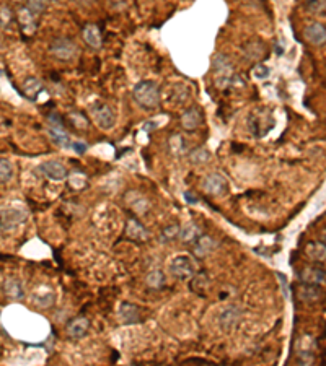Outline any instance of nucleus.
<instances>
[{
	"mask_svg": "<svg viewBox=\"0 0 326 366\" xmlns=\"http://www.w3.org/2000/svg\"><path fill=\"white\" fill-rule=\"evenodd\" d=\"M203 190L212 197H223L229 192V182L220 173H211L203 181Z\"/></svg>",
	"mask_w": 326,
	"mask_h": 366,
	"instance_id": "nucleus-8",
	"label": "nucleus"
},
{
	"mask_svg": "<svg viewBox=\"0 0 326 366\" xmlns=\"http://www.w3.org/2000/svg\"><path fill=\"white\" fill-rule=\"evenodd\" d=\"M269 73H271V70H269V67H267V65L258 64V65H255V67H253V77L258 78V80L267 78V77H269Z\"/></svg>",
	"mask_w": 326,
	"mask_h": 366,
	"instance_id": "nucleus-37",
	"label": "nucleus"
},
{
	"mask_svg": "<svg viewBox=\"0 0 326 366\" xmlns=\"http://www.w3.org/2000/svg\"><path fill=\"white\" fill-rule=\"evenodd\" d=\"M23 91H24V95H27L30 99H36L38 95L43 91V83H41V80L35 78V77H31V78H27L23 83Z\"/></svg>",
	"mask_w": 326,
	"mask_h": 366,
	"instance_id": "nucleus-25",
	"label": "nucleus"
},
{
	"mask_svg": "<svg viewBox=\"0 0 326 366\" xmlns=\"http://www.w3.org/2000/svg\"><path fill=\"white\" fill-rule=\"evenodd\" d=\"M28 8L33 13L39 15L44 10V0H28Z\"/></svg>",
	"mask_w": 326,
	"mask_h": 366,
	"instance_id": "nucleus-38",
	"label": "nucleus"
},
{
	"mask_svg": "<svg viewBox=\"0 0 326 366\" xmlns=\"http://www.w3.org/2000/svg\"><path fill=\"white\" fill-rule=\"evenodd\" d=\"M13 176V166L12 163L5 160V158H0V184L4 182H8Z\"/></svg>",
	"mask_w": 326,
	"mask_h": 366,
	"instance_id": "nucleus-33",
	"label": "nucleus"
},
{
	"mask_svg": "<svg viewBox=\"0 0 326 366\" xmlns=\"http://www.w3.org/2000/svg\"><path fill=\"white\" fill-rule=\"evenodd\" d=\"M189 161L193 164H206L209 160H211V152L204 147H197L193 152H189Z\"/></svg>",
	"mask_w": 326,
	"mask_h": 366,
	"instance_id": "nucleus-27",
	"label": "nucleus"
},
{
	"mask_svg": "<svg viewBox=\"0 0 326 366\" xmlns=\"http://www.w3.org/2000/svg\"><path fill=\"white\" fill-rule=\"evenodd\" d=\"M132 195H134V199H136V201H132L131 197L126 195V201H128V204L132 207V210H134V212H137L139 215H140V213H145L147 209H148L147 201H145V199L142 197L139 192H134V190H132Z\"/></svg>",
	"mask_w": 326,
	"mask_h": 366,
	"instance_id": "nucleus-28",
	"label": "nucleus"
},
{
	"mask_svg": "<svg viewBox=\"0 0 326 366\" xmlns=\"http://www.w3.org/2000/svg\"><path fill=\"white\" fill-rule=\"evenodd\" d=\"M18 23L21 30L27 33V35H33L36 31V13H33L28 7H23L18 10Z\"/></svg>",
	"mask_w": 326,
	"mask_h": 366,
	"instance_id": "nucleus-20",
	"label": "nucleus"
},
{
	"mask_svg": "<svg viewBox=\"0 0 326 366\" xmlns=\"http://www.w3.org/2000/svg\"><path fill=\"white\" fill-rule=\"evenodd\" d=\"M193 244H194V247H193L194 256H196V257H206L209 252L214 251L215 241H214L211 236H207V235H200Z\"/></svg>",
	"mask_w": 326,
	"mask_h": 366,
	"instance_id": "nucleus-21",
	"label": "nucleus"
},
{
	"mask_svg": "<svg viewBox=\"0 0 326 366\" xmlns=\"http://www.w3.org/2000/svg\"><path fill=\"white\" fill-rule=\"evenodd\" d=\"M134 101L144 111H155L160 106V88L154 80H142L132 90Z\"/></svg>",
	"mask_w": 326,
	"mask_h": 366,
	"instance_id": "nucleus-1",
	"label": "nucleus"
},
{
	"mask_svg": "<svg viewBox=\"0 0 326 366\" xmlns=\"http://www.w3.org/2000/svg\"><path fill=\"white\" fill-rule=\"evenodd\" d=\"M200 124H203V111L197 106H189L188 109L181 114V126L188 132H194Z\"/></svg>",
	"mask_w": 326,
	"mask_h": 366,
	"instance_id": "nucleus-13",
	"label": "nucleus"
},
{
	"mask_svg": "<svg viewBox=\"0 0 326 366\" xmlns=\"http://www.w3.org/2000/svg\"><path fill=\"white\" fill-rule=\"evenodd\" d=\"M46 130H47L49 137L53 138V142H54L57 147L70 148V145H72L70 137H69V134H67L65 126L61 122L59 118H56V116H47V119H46Z\"/></svg>",
	"mask_w": 326,
	"mask_h": 366,
	"instance_id": "nucleus-5",
	"label": "nucleus"
},
{
	"mask_svg": "<svg viewBox=\"0 0 326 366\" xmlns=\"http://www.w3.org/2000/svg\"><path fill=\"white\" fill-rule=\"evenodd\" d=\"M307 8L315 15L324 13V0H307Z\"/></svg>",
	"mask_w": 326,
	"mask_h": 366,
	"instance_id": "nucleus-36",
	"label": "nucleus"
},
{
	"mask_svg": "<svg viewBox=\"0 0 326 366\" xmlns=\"http://www.w3.org/2000/svg\"><path fill=\"white\" fill-rule=\"evenodd\" d=\"M155 127H158V124H155V122H147L145 126H144V130H147V129H155Z\"/></svg>",
	"mask_w": 326,
	"mask_h": 366,
	"instance_id": "nucleus-41",
	"label": "nucleus"
},
{
	"mask_svg": "<svg viewBox=\"0 0 326 366\" xmlns=\"http://www.w3.org/2000/svg\"><path fill=\"white\" fill-rule=\"evenodd\" d=\"M185 199H186V202H188V204H193V205L199 202V199H197V197H194V194H193V192H186V194H185Z\"/></svg>",
	"mask_w": 326,
	"mask_h": 366,
	"instance_id": "nucleus-40",
	"label": "nucleus"
},
{
	"mask_svg": "<svg viewBox=\"0 0 326 366\" xmlns=\"http://www.w3.org/2000/svg\"><path fill=\"white\" fill-rule=\"evenodd\" d=\"M49 52H51L56 59L69 62V61H73L75 57H77L79 47L69 38H57V39L53 41L51 46H49Z\"/></svg>",
	"mask_w": 326,
	"mask_h": 366,
	"instance_id": "nucleus-3",
	"label": "nucleus"
},
{
	"mask_svg": "<svg viewBox=\"0 0 326 366\" xmlns=\"http://www.w3.org/2000/svg\"><path fill=\"white\" fill-rule=\"evenodd\" d=\"M126 236L131 241H136V243H142L148 238V231L147 228L142 224L140 221H137L136 218H129L126 223Z\"/></svg>",
	"mask_w": 326,
	"mask_h": 366,
	"instance_id": "nucleus-18",
	"label": "nucleus"
},
{
	"mask_svg": "<svg viewBox=\"0 0 326 366\" xmlns=\"http://www.w3.org/2000/svg\"><path fill=\"white\" fill-rule=\"evenodd\" d=\"M88 330H90V321H88L87 318H83V316L72 319V321L65 326L67 335H69L70 339H75V340L83 339V337L88 334Z\"/></svg>",
	"mask_w": 326,
	"mask_h": 366,
	"instance_id": "nucleus-14",
	"label": "nucleus"
},
{
	"mask_svg": "<svg viewBox=\"0 0 326 366\" xmlns=\"http://www.w3.org/2000/svg\"><path fill=\"white\" fill-rule=\"evenodd\" d=\"M4 292L10 299H23L24 298V290L20 280L16 278H8L4 284Z\"/></svg>",
	"mask_w": 326,
	"mask_h": 366,
	"instance_id": "nucleus-22",
	"label": "nucleus"
},
{
	"mask_svg": "<svg viewBox=\"0 0 326 366\" xmlns=\"http://www.w3.org/2000/svg\"><path fill=\"white\" fill-rule=\"evenodd\" d=\"M305 252H307V256L310 257L313 262H323L324 256H326L324 243H323V241H312V243L307 244Z\"/></svg>",
	"mask_w": 326,
	"mask_h": 366,
	"instance_id": "nucleus-23",
	"label": "nucleus"
},
{
	"mask_svg": "<svg viewBox=\"0 0 326 366\" xmlns=\"http://www.w3.org/2000/svg\"><path fill=\"white\" fill-rule=\"evenodd\" d=\"M70 147H72L77 153H83V152H85V150H87V145L83 144V142H72Z\"/></svg>",
	"mask_w": 326,
	"mask_h": 366,
	"instance_id": "nucleus-39",
	"label": "nucleus"
},
{
	"mask_svg": "<svg viewBox=\"0 0 326 366\" xmlns=\"http://www.w3.org/2000/svg\"><path fill=\"white\" fill-rule=\"evenodd\" d=\"M91 116H93L96 126L103 130H111L116 126V114L105 103H95L91 106Z\"/></svg>",
	"mask_w": 326,
	"mask_h": 366,
	"instance_id": "nucleus-6",
	"label": "nucleus"
},
{
	"mask_svg": "<svg viewBox=\"0 0 326 366\" xmlns=\"http://www.w3.org/2000/svg\"><path fill=\"white\" fill-rule=\"evenodd\" d=\"M203 235V233H200V228L197 227L196 223H188L185 228H181L180 230V238H181V241L183 243H189V244H193L194 241Z\"/></svg>",
	"mask_w": 326,
	"mask_h": 366,
	"instance_id": "nucleus-24",
	"label": "nucleus"
},
{
	"mask_svg": "<svg viewBox=\"0 0 326 366\" xmlns=\"http://www.w3.org/2000/svg\"><path fill=\"white\" fill-rule=\"evenodd\" d=\"M170 273L178 280H189L196 273V264L189 256H177L170 261Z\"/></svg>",
	"mask_w": 326,
	"mask_h": 366,
	"instance_id": "nucleus-4",
	"label": "nucleus"
},
{
	"mask_svg": "<svg viewBox=\"0 0 326 366\" xmlns=\"http://www.w3.org/2000/svg\"><path fill=\"white\" fill-rule=\"evenodd\" d=\"M180 230H181L180 224H170V227H166L162 231L160 241H162V243H173L174 239L180 238Z\"/></svg>",
	"mask_w": 326,
	"mask_h": 366,
	"instance_id": "nucleus-32",
	"label": "nucleus"
},
{
	"mask_svg": "<svg viewBox=\"0 0 326 366\" xmlns=\"http://www.w3.org/2000/svg\"><path fill=\"white\" fill-rule=\"evenodd\" d=\"M298 277L302 280V284H307V285H315V287L324 285V269L320 267V265H308V267H305L298 273Z\"/></svg>",
	"mask_w": 326,
	"mask_h": 366,
	"instance_id": "nucleus-11",
	"label": "nucleus"
},
{
	"mask_svg": "<svg viewBox=\"0 0 326 366\" xmlns=\"http://www.w3.org/2000/svg\"><path fill=\"white\" fill-rule=\"evenodd\" d=\"M13 20L12 8L7 5H0V26H8Z\"/></svg>",
	"mask_w": 326,
	"mask_h": 366,
	"instance_id": "nucleus-35",
	"label": "nucleus"
},
{
	"mask_svg": "<svg viewBox=\"0 0 326 366\" xmlns=\"http://www.w3.org/2000/svg\"><path fill=\"white\" fill-rule=\"evenodd\" d=\"M318 287H315V285H307L304 284L302 287H300V292H298V296L300 299H304V301H316L318 299V290H316Z\"/></svg>",
	"mask_w": 326,
	"mask_h": 366,
	"instance_id": "nucleus-30",
	"label": "nucleus"
},
{
	"mask_svg": "<svg viewBox=\"0 0 326 366\" xmlns=\"http://www.w3.org/2000/svg\"><path fill=\"white\" fill-rule=\"evenodd\" d=\"M119 319L124 326H132V324L142 322L140 307L132 303H121L119 306Z\"/></svg>",
	"mask_w": 326,
	"mask_h": 366,
	"instance_id": "nucleus-15",
	"label": "nucleus"
},
{
	"mask_svg": "<svg viewBox=\"0 0 326 366\" xmlns=\"http://www.w3.org/2000/svg\"><path fill=\"white\" fill-rule=\"evenodd\" d=\"M33 301L41 307H49L54 303V293L49 292V290H43V293L36 292L35 295H33Z\"/></svg>",
	"mask_w": 326,
	"mask_h": 366,
	"instance_id": "nucleus-29",
	"label": "nucleus"
},
{
	"mask_svg": "<svg viewBox=\"0 0 326 366\" xmlns=\"http://www.w3.org/2000/svg\"><path fill=\"white\" fill-rule=\"evenodd\" d=\"M246 126L249 134L256 138L266 137L275 126V119L271 112V109L267 107H258V109L252 111L246 119Z\"/></svg>",
	"mask_w": 326,
	"mask_h": 366,
	"instance_id": "nucleus-2",
	"label": "nucleus"
},
{
	"mask_svg": "<svg viewBox=\"0 0 326 366\" xmlns=\"http://www.w3.org/2000/svg\"><path fill=\"white\" fill-rule=\"evenodd\" d=\"M147 285L150 288H154V290H158V288H162L165 285V275H163V272L162 270H152L147 275Z\"/></svg>",
	"mask_w": 326,
	"mask_h": 366,
	"instance_id": "nucleus-31",
	"label": "nucleus"
},
{
	"mask_svg": "<svg viewBox=\"0 0 326 366\" xmlns=\"http://www.w3.org/2000/svg\"><path fill=\"white\" fill-rule=\"evenodd\" d=\"M82 36H83V41L93 49H99L103 46V36H102V30L98 28V24H93L90 23L87 24L85 28L82 31Z\"/></svg>",
	"mask_w": 326,
	"mask_h": 366,
	"instance_id": "nucleus-19",
	"label": "nucleus"
},
{
	"mask_svg": "<svg viewBox=\"0 0 326 366\" xmlns=\"http://www.w3.org/2000/svg\"><path fill=\"white\" fill-rule=\"evenodd\" d=\"M39 171L44 174V176L47 179H51V181H56V182H59V181H64L67 176H69V171H67V168L59 163V161H46L39 166Z\"/></svg>",
	"mask_w": 326,
	"mask_h": 366,
	"instance_id": "nucleus-10",
	"label": "nucleus"
},
{
	"mask_svg": "<svg viewBox=\"0 0 326 366\" xmlns=\"http://www.w3.org/2000/svg\"><path fill=\"white\" fill-rule=\"evenodd\" d=\"M27 220V212L23 209H7L0 210V231L2 230H12L16 224L23 223Z\"/></svg>",
	"mask_w": 326,
	"mask_h": 366,
	"instance_id": "nucleus-9",
	"label": "nucleus"
},
{
	"mask_svg": "<svg viewBox=\"0 0 326 366\" xmlns=\"http://www.w3.org/2000/svg\"><path fill=\"white\" fill-rule=\"evenodd\" d=\"M243 55L246 57L248 61L252 62H258L263 61L266 57V46L263 41L260 39H252L243 46Z\"/></svg>",
	"mask_w": 326,
	"mask_h": 366,
	"instance_id": "nucleus-17",
	"label": "nucleus"
},
{
	"mask_svg": "<svg viewBox=\"0 0 326 366\" xmlns=\"http://www.w3.org/2000/svg\"><path fill=\"white\" fill-rule=\"evenodd\" d=\"M214 73H215V83L220 88L222 87H229L230 83L233 81V78H235L232 64H230V61L223 54H219L214 59Z\"/></svg>",
	"mask_w": 326,
	"mask_h": 366,
	"instance_id": "nucleus-7",
	"label": "nucleus"
},
{
	"mask_svg": "<svg viewBox=\"0 0 326 366\" xmlns=\"http://www.w3.org/2000/svg\"><path fill=\"white\" fill-rule=\"evenodd\" d=\"M191 278H193V281H191V290H193L194 293H197L199 296L206 295L207 288H209V278L206 273H194Z\"/></svg>",
	"mask_w": 326,
	"mask_h": 366,
	"instance_id": "nucleus-26",
	"label": "nucleus"
},
{
	"mask_svg": "<svg viewBox=\"0 0 326 366\" xmlns=\"http://www.w3.org/2000/svg\"><path fill=\"white\" fill-rule=\"evenodd\" d=\"M241 318V309L238 306H229L227 309H225L220 318H219V322H220V327L225 330V332H232L235 329V326L238 324Z\"/></svg>",
	"mask_w": 326,
	"mask_h": 366,
	"instance_id": "nucleus-16",
	"label": "nucleus"
},
{
	"mask_svg": "<svg viewBox=\"0 0 326 366\" xmlns=\"http://www.w3.org/2000/svg\"><path fill=\"white\" fill-rule=\"evenodd\" d=\"M304 38L307 39V43H310L313 46H323L326 43V28L323 23H312L304 30Z\"/></svg>",
	"mask_w": 326,
	"mask_h": 366,
	"instance_id": "nucleus-12",
	"label": "nucleus"
},
{
	"mask_svg": "<svg viewBox=\"0 0 326 366\" xmlns=\"http://www.w3.org/2000/svg\"><path fill=\"white\" fill-rule=\"evenodd\" d=\"M185 138H183L180 134H174L170 137V150H171V153L173 155H181L183 153V150H185Z\"/></svg>",
	"mask_w": 326,
	"mask_h": 366,
	"instance_id": "nucleus-34",
	"label": "nucleus"
}]
</instances>
